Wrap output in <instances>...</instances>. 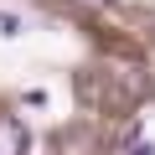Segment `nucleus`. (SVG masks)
<instances>
[{
    "mask_svg": "<svg viewBox=\"0 0 155 155\" xmlns=\"http://www.w3.org/2000/svg\"><path fill=\"white\" fill-rule=\"evenodd\" d=\"M83 5H104V0H83Z\"/></svg>",
    "mask_w": 155,
    "mask_h": 155,
    "instance_id": "4",
    "label": "nucleus"
},
{
    "mask_svg": "<svg viewBox=\"0 0 155 155\" xmlns=\"http://www.w3.org/2000/svg\"><path fill=\"white\" fill-rule=\"evenodd\" d=\"M0 36H21V16H11V11H0Z\"/></svg>",
    "mask_w": 155,
    "mask_h": 155,
    "instance_id": "2",
    "label": "nucleus"
},
{
    "mask_svg": "<svg viewBox=\"0 0 155 155\" xmlns=\"http://www.w3.org/2000/svg\"><path fill=\"white\" fill-rule=\"evenodd\" d=\"M129 155H155V145H134V150H129Z\"/></svg>",
    "mask_w": 155,
    "mask_h": 155,
    "instance_id": "3",
    "label": "nucleus"
},
{
    "mask_svg": "<svg viewBox=\"0 0 155 155\" xmlns=\"http://www.w3.org/2000/svg\"><path fill=\"white\" fill-rule=\"evenodd\" d=\"M31 140H26V124L16 114H0V155H26Z\"/></svg>",
    "mask_w": 155,
    "mask_h": 155,
    "instance_id": "1",
    "label": "nucleus"
}]
</instances>
